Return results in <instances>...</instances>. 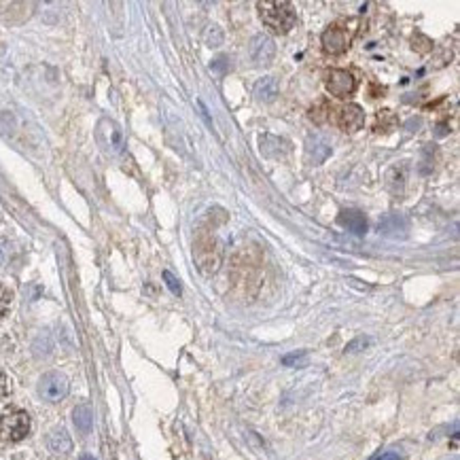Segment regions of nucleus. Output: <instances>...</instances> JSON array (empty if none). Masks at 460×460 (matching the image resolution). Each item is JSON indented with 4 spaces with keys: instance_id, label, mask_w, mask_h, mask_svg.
I'll list each match as a JSON object with an SVG mask.
<instances>
[{
    "instance_id": "17",
    "label": "nucleus",
    "mask_w": 460,
    "mask_h": 460,
    "mask_svg": "<svg viewBox=\"0 0 460 460\" xmlns=\"http://www.w3.org/2000/svg\"><path fill=\"white\" fill-rule=\"evenodd\" d=\"M329 113H331L329 102H327V100H320L316 106L310 108V119L316 121V123H324V121H327V117H329Z\"/></svg>"
},
{
    "instance_id": "9",
    "label": "nucleus",
    "mask_w": 460,
    "mask_h": 460,
    "mask_svg": "<svg viewBox=\"0 0 460 460\" xmlns=\"http://www.w3.org/2000/svg\"><path fill=\"white\" fill-rule=\"evenodd\" d=\"M306 153L314 166H320L331 155V143L324 136H320V134H314V136H310L306 143Z\"/></svg>"
},
{
    "instance_id": "29",
    "label": "nucleus",
    "mask_w": 460,
    "mask_h": 460,
    "mask_svg": "<svg viewBox=\"0 0 460 460\" xmlns=\"http://www.w3.org/2000/svg\"><path fill=\"white\" fill-rule=\"evenodd\" d=\"M81 460H98V458H94L92 454H83V456H81Z\"/></svg>"
},
{
    "instance_id": "4",
    "label": "nucleus",
    "mask_w": 460,
    "mask_h": 460,
    "mask_svg": "<svg viewBox=\"0 0 460 460\" xmlns=\"http://www.w3.org/2000/svg\"><path fill=\"white\" fill-rule=\"evenodd\" d=\"M30 426H32V422H30L28 412L11 410V412H7L3 418H0V437H3L5 441L17 443V441L28 437Z\"/></svg>"
},
{
    "instance_id": "18",
    "label": "nucleus",
    "mask_w": 460,
    "mask_h": 460,
    "mask_svg": "<svg viewBox=\"0 0 460 460\" xmlns=\"http://www.w3.org/2000/svg\"><path fill=\"white\" fill-rule=\"evenodd\" d=\"M397 119L390 111H380L375 119V132H390L395 127Z\"/></svg>"
},
{
    "instance_id": "8",
    "label": "nucleus",
    "mask_w": 460,
    "mask_h": 460,
    "mask_svg": "<svg viewBox=\"0 0 460 460\" xmlns=\"http://www.w3.org/2000/svg\"><path fill=\"white\" fill-rule=\"evenodd\" d=\"M365 123V113L359 104H348L344 108H339L337 113V125L344 129V132H357L361 129Z\"/></svg>"
},
{
    "instance_id": "24",
    "label": "nucleus",
    "mask_w": 460,
    "mask_h": 460,
    "mask_svg": "<svg viewBox=\"0 0 460 460\" xmlns=\"http://www.w3.org/2000/svg\"><path fill=\"white\" fill-rule=\"evenodd\" d=\"M164 280H166L168 289H170L174 295H180V293H182L180 282H178V278H174V274H172V272H164Z\"/></svg>"
},
{
    "instance_id": "25",
    "label": "nucleus",
    "mask_w": 460,
    "mask_h": 460,
    "mask_svg": "<svg viewBox=\"0 0 460 460\" xmlns=\"http://www.w3.org/2000/svg\"><path fill=\"white\" fill-rule=\"evenodd\" d=\"M367 346H369V339H367V337H357L353 344L346 346V353H359V350H363V348H367Z\"/></svg>"
},
{
    "instance_id": "14",
    "label": "nucleus",
    "mask_w": 460,
    "mask_h": 460,
    "mask_svg": "<svg viewBox=\"0 0 460 460\" xmlns=\"http://www.w3.org/2000/svg\"><path fill=\"white\" fill-rule=\"evenodd\" d=\"M253 92L259 102H272L278 96V81L274 76H263L255 83Z\"/></svg>"
},
{
    "instance_id": "3",
    "label": "nucleus",
    "mask_w": 460,
    "mask_h": 460,
    "mask_svg": "<svg viewBox=\"0 0 460 460\" xmlns=\"http://www.w3.org/2000/svg\"><path fill=\"white\" fill-rule=\"evenodd\" d=\"M257 7H259V15L263 23L276 34H286L297 21V13L293 5L284 3V0H265V3H259Z\"/></svg>"
},
{
    "instance_id": "1",
    "label": "nucleus",
    "mask_w": 460,
    "mask_h": 460,
    "mask_svg": "<svg viewBox=\"0 0 460 460\" xmlns=\"http://www.w3.org/2000/svg\"><path fill=\"white\" fill-rule=\"evenodd\" d=\"M194 261L204 276H212L221 269L223 263V249L210 231L200 229L194 242Z\"/></svg>"
},
{
    "instance_id": "16",
    "label": "nucleus",
    "mask_w": 460,
    "mask_h": 460,
    "mask_svg": "<svg viewBox=\"0 0 460 460\" xmlns=\"http://www.w3.org/2000/svg\"><path fill=\"white\" fill-rule=\"evenodd\" d=\"M72 420H74V426L81 430V432H90L92 430V424H94V414H92V408L85 403H81L74 408L72 412Z\"/></svg>"
},
{
    "instance_id": "12",
    "label": "nucleus",
    "mask_w": 460,
    "mask_h": 460,
    "mask_svg": "<svg viewBox=\"0 0 460 460\" xmlns=\"http://www.w3.org/2000/svg\"><path fill=\"white\" fill-rule=\"evenodd\" d=\"M98 129H100L98 134H106V136H108L106 147L111 149L113 153L123 151V134H121V129H119V125H117V123H113V121L104 119V121L100 123V127H98Z\"/></svg>"
},
{
    "instance_id": "19",
    "label": "nucleus",
    "mask_w": 460,
    "mask_h": 460,
    "mask_svg": "<svg viewBox=\"0 0 460 460\" xmlns=\"http://www.w3.org/2000/svg\"><path fill=\"white\" fill-rule=\"evenodd\" d=\"M412 47H414V51H418V53H428V51L432 49V41H430L428 36H424V34H416V36L412 39Z\"/></svg>"
},
{
    "instance_id": "20",
    "label": "nucleus",
    "mask_w": 460,
    "mask_h": 460,
    "mask_svg": "<svg viewBox=\"0 0 460 460\" xmlns=\"http://www.w3.org/2000/svg\"><path fill=\"white\" fill-rule=\"evenodd\" d=\"M11 300H13L11 291L7 286H0V318L7 316V312L11 308Z\"/></svg>"
},
{
    "instance_id": "28",
    "label": "nucleus",
    "mask_w": 460,
    "mask_h": 460,
    "mask_svg": "<svg viewBox=\"0 0 460 460\" xmlns=\"http://www.w3.org/2000/svg\"><path fill=\"white\" fill-rule=\"evenodd\" d=\"M371 460H401V456H399V454H395V452H384V454H377V456H373Z\"/></svg>"
},
{
    "instance_id": "15",
    "label": "nucleus",
    "mask_w": 460,
    "mask_h": 460,
    "mask_svg": "<svg viewBox=\"0 0 460 460\" xmlns=\"http://www.w3.org/2000/svg\"><path fill=\"white\" fill-rule=\"evenodd\" d=\"M399 231H401V236H405V231H408V221L403 219V216H399V214H388V216H384V219L380 221V233H384V236H399Z\"/></svg>"
},
{
    "instance_id": "13",
    "label": "nucleus",
    "mask_w": 460,
    "mask_h": 460,
    "mask_svg": "<svg viewBox=\"0 0 460 460\" xmlns=\"http://www.w3.org/2000/svg\"><path fill=\"white\" fill-rule=\"evenodd\" d=\"M47 443H49V450H51L53 454H60V456H64V454H68V452L72 450V439H70V435H68L64 428L51 430Z\"/></svg>"
},
{
    "instance_id": "21",
    "label": "nucleus",
    "mask_w": 460,
    "mask_h": 460,
    "mask_svg": "<svg viewBox=\"0 0 460 460\" xmlns=\"http://www.w3.org/2000/svg\"><path fill=\"white\" fill-rule=\"evenodd\" d=\"M308 361V355L304 353H291V355H286L284 359H282V363L286 365V367H297V365H304Z\"/></svg>"
},
{
    "instance_id": "10",
    "label": "nucleus",
    "mask_w": 460,
    "mask_h": 460,
    "mask_svg": "<svg viewBox=\"0 0 460 460\" xmlns=\"http://www.w3.org/2000/svg\"><path fill=\"white\" fill-rule=\"evenodd\" d=\"M337 223L346 227L348 231H353L355 236H365L367 233V219L365 214L359 210H342L337 216Z\"/></svg>"
},
{
    "instance_id": "2",
    "label": "nucleus",
    "mask_w": 460,
    "mask_h": 460,
    "mask_svg": "<svg viewBox=\"0 0 460 460\" xmlns=\"http://www.w3.org/2000/svg\"><path fill=\"white\" fill-rule=\"evenodd\" d=\"M359 23L361 21L355 19V17L337 19L335 23H331L320 36L322 51L329 53V56H342V53H346L348 47L353 45L357 32H359Z\"/></svg>"
},
{
    "instance_id": "26",
    "label": "nucleus",
    "mask_w": 460,
    "mask_h": 460,
    "mask_svg": "<svg viewBox=\"0 0 460 460\" xmlns=\"http://www.w3.org/2000/svg\"><path fill=\"white\" fill-rule=\"evenodd\" d=\"M9 255H11V244H9V240H0V267H3V265L9 261Z\"/></svg>"
},
{
    "instance_id": "27",
    "label": "nucleus",
    "mask_w": 460,
    "mask_h": 460,
    "mask_svg": "<svg viewBox=\"0 0 460 460\" xmlns=\"http://www.w3.org/2000/svg\"><path fill=\"white\" fill-rule=\"evenodd\" d=\"M210 68H212V70H221V72H225V70L229 68V62H227V58H219V60H216Z\"/></svg>"
},
{
    "instance_id": "11",
    "label": "nucleus",
    "mask_w": 460,
    "mask_h": 460,
    "mask_svg": "<svg viewBox=\"0 0 460 460\" xmlns=\"http://www.w3.org/2000/svg\"><path fill=\"white\" fill-rule=\"evenodd\" d=\"M259 145H261V147H259L261 153H263L265 157H272V159H282V157H286V153H289V149H291L286 140H282V138H278V136H272V134H263Z\"/></svg>"
},
{
    "instance_id": "23",
    "label": "nucleus",
    "mask_w": 460,
    "mask_h": 460,
    "mask_svg": "<svg viewBox=\"0 0 460 460\" xmlns=\"http://www.w3.org/2000/svg\"><path fill=\"white\" fill-rule=\"evenodd\" d=\"M9 393H11V384H9V377L0 371V405H3L5 401H7V397H9Z\"/></svg>"
},
{
    "instance_id": "7",
    "label": "nucleus",
    "mask_w": 460,
    "mask_h": 460,
    "mask_svg": "<svg viewBox=\"0 0 460 460\" xmlns=\"http://www.w3.org/2000/svg\"><path fill=\"white\" fill-rule=\"evenodd\" d=\"M274 56H276V45L274 41L265 36V34H257L253 41H251V58L255 64L259 66H269L274 62Z\"/></svg>"
},
{
    "instance_id": "5",
    "label": "nucleus",
    "mask_w": 460,
    "mask_h": 460,
    "mask_svg": "<svg viewBox=\"0 0 460 460\" xmlns=\"http://www.w3.org/2000/svg\"><path fill=\"white\" fill-rule=\"evenodd\" d=\"M68 390H70V382L62 371H47L39 380V395L47 403H58L66 399Z\"/></svg>"
},
{
    "instance_id": "22",
    "label": "nucleus",
    "mask_w": 460,
    "mask_h": 460,
    "mask_svg": "<svg viewBox=\"0 0 460 460\" xmlns=\"http://www.w3.org/2000/svg\"><path fill=\"white\" fill-rule=\"evenodd\" d=\"M206 43H208V47H219L223 43V34L216 25H210V30L206 32Z\"/></svg>"
},
{
    "instance_id": "6",
    "label": "nucleus",
    "mask_w": 460,
    "mask_h": 460,
    "mask_svg": "<svg viewBox=\"0 0 460 460\" xmlns=\"http://www.w3.org/2000/svg\"><path fill=\"white\" fill-rule=\"evenodd\" d=\"M324 85H327L329 94L335 98H348L353 96L357 90V79L353 72H348L344 68H331L324 76Z\"/></svg>"
}]
</instances>
